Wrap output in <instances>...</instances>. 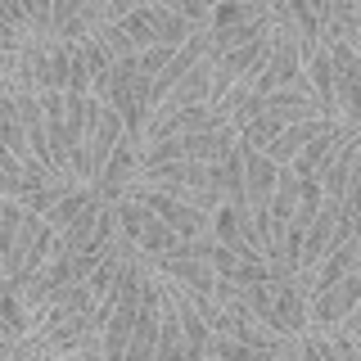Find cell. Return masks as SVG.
<instances>
[{"mask_svg":"<svg viewBox=\"0 0 361 361\" xmlns=\"http://www.w3.org/2000/svg\"><path fill=\"white\" fill-rule=\"evenodd\" d=\"M122 32L131 37V45H135V54H145V50H154L158 45V32H154V23H149V5H135L127 18L118 23Z\"/></svg>","mask_w":361,"mask_h":361,"instance_id":"ba28073f","label":"cell"},{"mask_svg":"<svg viewBox=\"0 0 361 361\" xmlns=\"http://www.w3.org/2000/svg\"><path fill=\"white\" fill-rule=\"evenodd\" d=\"M271 14L267 18H257V23H235V27H221V32H212V41H208V59L217 63L226 59V54H235V50H244V45H257V41H267L271 37Z\"/></svg>","mask_w":361,"mask_h":361,"instance_id":"7a4b0ae2","label":"cell"},{"mask_svg":"<svg viewBox=\"0 0 361 361\" xmlns=\"http://www.w3.org/2000/svg\"><path fill=\"white\" fill-rule=\"evenodd\" d=\"M140 312H135V325H131V343H127V357L131 361H149L154 348H158V285L140 276Z\"/></svg>","mask_w":361,"mask_h":361,"instance_id":"6da1fadb","label":"cell"},{"mask_svg":"<svg viewBox=\"0 0 361 361\" xmlns=\"http://www.w3.org/2000/svg\"><path fill=\"white\" fill-rule=\"evenodd\" d=\"M180 348H185L180 312H176L172 293H163V289H158V348H154V357H158V361H172V357H180Z\"/></svg>","mask_w":361,"mask_h":361,"instance_id":"3957f363","label":"cell"},{"mask_svg":"<svg viewBox=\"0 0 361 361\" xmlns=\"http://www.w3.org/2000/svg\"><path fill=\"white\" fill-rule=\"evenodd\" d=\"M149 23H154V32H158V45H185L195 32H208V27H195V23H185L176 14V5H149Z\"/></svg>","mask_w":361,"mask_h":361,"instance_id":"277c9868","label":"cell"},{"mask_svg":"<svg viewBox=\"0 0 361 361\" xmlns=\"http://www.w3.org/2000/svg\"><path fill=\"white\" fill-rule=\"evenodd\" d=\"M226 280H235V285H267V280H271V267L267 262H240Z\"/></svg>","mask_w":361,"mask_h":361,"instance_id":"8fae6325","label":"cell"},{"mask_svg":"<svg viewBox=\"0 0 361 361\" xmlns=\"http://www.w3.org/2000/svg\"><path fill=\"white\" fill-rule=\"evenodd\" d=\"M135 244L145 248V253H172V248L180 244V235L167 226L158 212H149L145 208V217H140V235H135Z\"/></svg>","mask_w":361,"mask_h":361,"instance_id":"5b68a950","label":"cell"},{"mask_svg":"<svg viewBox=\"0 0 361 361\" xmlns=\"http://www.w3.org/2000/svg\"><path fill=\"white\" fill-rule=\"evenodd\" d=\"M180 135H163V140L145 145L140 154H135V167H163V163H180Z\"/></svg>","mask_w":361,"mask_h":361,"instance_id":"9c48e42d","label":"cell"},{"mask_svg":"<svg viewBox=\"0 0 361 361\" xmlns=\"http://www.w3.org/2000/svg\"><path fill=\"white\" fill-rule=\"evenodd\" d=\"M298 203V176L293 167H276V190H271V221H289Z\"/></svg>","mask_w":361,"mask_h":361,"instance_id":"52a82bcc","label":"cell"},{"mask_svg":"<svg viewBox=\"0 0 361 361\" xmlns=\"http://www.w3.org/2000/svg\"><path fill=\"white\" fill-rule=\"evenodd\" d=\"M172 54H176V45H154V50H145V54H140V73L154 82V77L163 73L167 63H172Z\"/></svg>","mask_w":361,"mask_h":361,"instance_id":"30bf717a","label":"cell"},{"mask_svg":"<svg viewBox=\"0 0 361 361\" xmlns=\"http://www.w3.org/2000/svg\"><path fill=\"white\" fill-rule=\"evenodd\" d=\"M90 203H95V190H90V185H77L73 195H68V199H59L50 212H41V217H45V226H54V231H68V226H73L77 217H82V212L90 208Z\"/></svg>","mask_w":361,"mask_h":361,"instance_id":"8992f818","label":"cell"}]
</instances>
